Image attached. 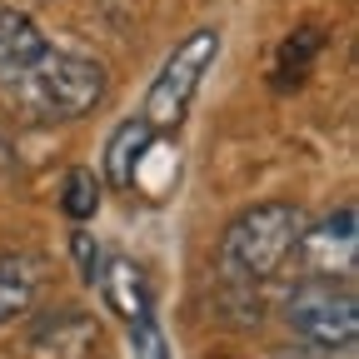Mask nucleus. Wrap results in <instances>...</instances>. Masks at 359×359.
Segmentation results:
<instances>
[{"mask_svg":"<svg viewBox=\"0 0 359 359\" xmlns=\"http://www.w3.org/2000/svg\"><path fill=\"white\" fill-rule=\"evenodd\" d=\"M105 90H110V80H105L100 60L50 45L20 80L6 85V95L20 115H30L40 125H65V120H80L95 110L105 100Z\"/></svg>","mask_w":359,"mask_h":359,"instance_id":"obj_1","label":"nucleus"},{"mask_svg":"<svg viewBox=\"0 0 359 359\" xmlns=\"http://www.w3.org/2000/svg\"><path fill=\"white\" fill-rule=\"evenodd\" d=\"M299 230H304V210L285 205V200H269V205H255V210L235 215L224 240H219L224 275H235L245 285H259L269 275H280V269L294 259Z\"/></svg>","mask_w":359,"mask_h":359,"instance_id":"obj_2","label":"nucleus"},{"mask_svg":"<svg viewBox=\"0 0 359 359\" xmlns=\"http://www.w3.org/2000/svg\"><path fill=\"white\" fill-rule=\"evenodd\" d=\"M215 55H219V30H190L165 55V65L155 70V80L145 90V105H140V125L155 135V140H165V135H175L185 125L190 100H195V90H200V80H205Z\"/></svg>","mask_w":359,"mask_h":359,"instance_id":"obj_3","label":"nucleus"},{"mask_svg":"<svg viewBox=\"0 0 359 359\" xmlns=\"http://www.w3.org/2000/svg\"><path fill=\"white\" fill-rule=\"evenodd\" d=\"M285 320L290 330L314 344V349H354V334H359V304L344 285L334 280H304L290 290L285 299Z\"/></svg>","mask_w":359,"mask_h":359,"instance_id":"obj_4","label":"nucleus"},{"mask_svg":"<svg viewBox=\"0 0 359 359\" xmlns=\"http://www.w3.org/2000/svg\"><path fill=\"white\" fill-rule=\"evenodd\" d=\"M294 259L309 269V280H344L354 275V210L304 219Z\"/></svg>","mask_w":359,"mask_h":359,"instance_id":"obj_5","label":"nucleus"},{"mask_svg":"<svg viewBox=\"0 0 359 359\" xmlns=\"http://www.w3.org/2000/svg\"><path fill=\"white\" fill-rule=\"evenodd\" d=\"M100 290V299L120 314L125 325H140V320H155V290L145 280V269L125 259V255H105L100 269H95V280H90Z\"/></svg>","mask_w":359,"mask_h":359,"instance_id":"obj_6","label":"nucleus"},{"mask_svg":"<svg viewBox=\"0 0 359 359\" xmlns=\"http://www.w3.org/2000/svg\"><path fill=\"white\" fill-rule=\"evenodd\" d=\"M45 50H50V40L40 35V25L15 6H0V90L20 80Z\"/></svg>","mask_w":359,"mask_h":359,"instance_id":"obj_7","label":"nucleus"},{"mask_svg":"<svg viewBox=\"0 0 359 359\" xmlns=\"http://www.w3.org/2000/svg\"><path fill=\"white\" fill-rule=\"evenodd\" d=\"M150 145H155V135L140 125V115H130V120H120L115 125V135L105 140V165H100V175L110 180V185H135V175H140V165H145V155H150Z\"/></svg>","mask_w":359,"mask_h":359,"instance_id":"obj_8","label":"nucleus"},{"mask_svg":"<svg viewBox=\"0 0 359 359\" xmlns=\"http://www.w3.org/2000/svg\"><path fill=\"white\" fill-rule=\"evenodd\" d=\"M35 285H40V264L30 255H6L0 259V325L15 320V314L35 299Z\"/></svg>","mask_w":359,"mask_h":359,"instance_id":"obj_9","label":"nucleus"},{"mask_svg":"<svg viewBox=\"0 0 359 359\" xmlns=\"http://www.w3.org/2000/svg\"><path fill=\"white\" fill-rule=\"evenodd\" d=\"M60 210H65L75 224L95 219V210H100V180L90 175V170H70V175H65V190H60Z\"/></svg>","mask_w":359,"mask_h":359,"instance_id":"obj_10","label":"nucleus"},{"mask_svg":"<svg viewBox=\"0 0 359 359\" xmlns=\"http://www.w3.org/2000/svg\"><path fill=\"white\" fill-rule=\"evenodd\" d=\"M125 344H130V359H170V339H165L160 320L125 325Z\"/></svg>","mask_w":359,"mask_h":359,"instance_id":"obj_11","label":"nucleus"},{"mask_svg":"<svg viewBox=\"0 0 359 359\" xmlns=\"http://www.w3.org/2000/svg\"><path fill=\"white\" fill-rule=\"evenodd\" d=\"M75 255H80V275H85V285L95 280V269H100V259H105V250L90 240L85 230H75Z\"/></svg>","mask_w":359,"mask_h":359,"instance_id":"obj_12","label":"nucleus"}]
</instances>
